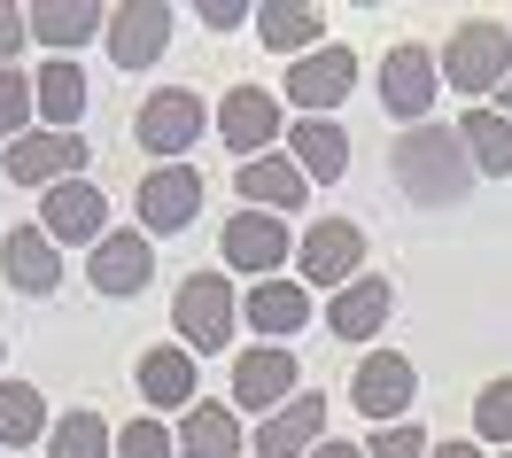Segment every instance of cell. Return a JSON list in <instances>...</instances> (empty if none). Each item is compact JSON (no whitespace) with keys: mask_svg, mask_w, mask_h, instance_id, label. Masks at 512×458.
Returning <instances> with one entry per match:
<instances>
[{"mask_svg":"<svg viewBox=\"0 0 512 458\" xmlns=\"http://www.w3.org/2000/svg\"><path fill=\"white\" fill-rule=\"evenodd\" d=\"M388 164H396V187L412 202H427V210H450V202L474 195V156H466L458 125H412Z\"/></svg>","mask_w":512,"mask_h":458,"instance_id":"6da1fadb","label":"cell"},{"mask_svg":"<svg viewBox=\"0 0 512 458\" xmlns=\"http://www.w3.org/2000/svg\"><path fill=\"white\" fill-rule=\"evenodd\" d=\"M443 78L474 101V109H481V94H505V86H512V32L497 24V16L458 24L450 47H443Z\"/></svg>","mask_w":512,"mask_h":458,"instance_id":"7a4b0ae2","label":"cell"},{"mask_svg":"<svg viewBox=\"0 0 512 458\" xmlns=\"http://www.w3.org/2000/svg\"><path fill=\"white\" fill-rule=\"evenodd\" d=\"M171 327H179V342H187L194 358H202V350H233L241 303H233V288H225V272H187V280H179Z\"/></svg>","mask_w":512,"mask_h":458,"instance_id":"3957f363","label":"cell"},{"mask_svg":"<svg viewBox=\"0 0 512 458\" xmlns=\"http://www.w3.org/2000/svg\"><path fill=\"white\" fill-rule=\"evenodd\" d=\"M202 132H210V109H202L194 86H156V94L132 109V140H140L156 164H179Z\"/></svg>","mask_w":512,"mask_h":458,"instance_id":"277c9868","label":"cell"},{"mask_svg":"<svg viewBox=\"0 0 512 458\" xmlns=\"http://www.w3.org/2000/svg\"><path fill=\"white\" fill-rule=\"evenodd\" d=\"M78 164H94V148L78 140V132H24V140H8V156H0V171L16 179V187H70V179H86Z\"/></svg>","mask_w":512,"mask_h":458,"instance_id":"5b68a950","label":"cell"},{"mask_svg":"<svg viewBox=\"0 0 512 458\" xmlns=\"http://www.w3.org/2000/svg\"><path fill=\"white\" fill-rule=\"evenodd\" d=\"M435 86H443V63L419 47V39H396L381 55V109L396 117V125L412 132L427 125V109H435Z\"/></svg>","mask_w":512,"mask_h":458,"instance_id":"8992f818","label":"cell"},{"mask_svg":"<svg viewBox=\"0 0 512 458\" xmlns=\"http://www.w3.org/2000/svg\"><path fill=\"white\" fill-rule=\"evenodd\" d=\"M132 210H140V233H148V241H156V233H187L194 218H202V171H194V164H156V171H140Z\"/></svg>","mask_w":512,"mask_h":458,"instance_id":"52a82bcc","label":"cell"},{"mask_svg":"<svg viewBox=\"0 0 512 458\" xmlns=\"http://www.w3.org/2000/svg\"><path fill=\"white\" fill-rule=\"evenodd\" d=\"M350 404L365 412V420L396 427V420L419 404V373H412V358H404V350H365V358H357V373H350Z\"/></svg>","mask_w":512,"mask_h":458,"instance_id":"ba28073f","label":"cell"},{"mask_svg":"<svg viewBox=\"0 0 512 458\" xmlns=\"http://www.w3.org/2000/svg\"><path fill=\"white\" fill-rule=\"evenodd\" d=\"M171 32H179V8H171V0H117V8H109V63L117 70L163 63Z\"/></svg>","mask_w":512,"mask_h":458,"instance_id":"9c48e42d","label":"cell"},{"mask_svg":"<svg viewBox=\"0 0 512 458\" xmlns=\"http://www.w3.org/2000/svg\"><path fill=\"white\" fill-rule=\"evenodd\" d=\"M357 264H365V226H350V218H319V226L295 241V272H303V288H350Z\"/></svg>","mask_w":512,"mask_h":458,"instance_id":"30bf717a","label":"cell"},{"mask_svg":"<svg viewBox=\"0 0 512 458\" xmlns=\"http://www.w3.org/2000/svg\"><path fill=\"white\" fill-rule=\"evenodd\" d=\"M39 233L55 241V249H70V241H86V249H101L109 241V195H101L94 179H70V187H55V195H39Z\"/></svg>","mask_w":512,"mask_h":458,"instance_id":"8fae6325","label":"cell"},{"mask_svg":"<svg viewBox=\"0 0 512 458\" xmlns=\"http://www.w3.org/2000/svg\"><path fill=\"white\" fill-rule=\"evenodd\" d=\"M218 249H225V272L272 280V272L288 264V218H272V210H233L218 226Z\"/></svg>","mask_w":512,"mask_h":458,"instance_id":"7c38bea8","label":"cell"},{"mask_svg":"<svg viewBox=\"0 0 512 458\" xmlns=\"http://www.w3.org/2000/svg\"><path fill=\"white\" fill-rule=\"evenodd\" d=\"M288 396H303L295 389V350L288 342H264V350H241V358H233V404H241V412H264V420H272Z\"/></svg>","mask_w":512,"mask_h":458,"instance_id":"4fadbf2b","label":"cell"},{"mask_svg":"<svg viewBox=\"0 0 512 458\" xmlns=\"http://www.w3.org/2000/svg\"><path fill=\"white\" fill-rule=\"evenodd\" d=\"M218 140L233 156H272V140H280V94H264V86H233L218 109Z\"/></svg>","mask_w":512,"mask_h":458,"instance_id":"5bb4252c","label":"cell"},{"mask_svg":"<svg viewBox=\"0 0 512 458\" xmlns=\"http://www.w3.org/2000/svg\"><path fill=\"white\" fill-rule=\"evenodd\" d=\"M86 280H94L101 295H140L148 280H156V241H148L140 226H117L94 257H86Z\"/></svg>","mask_w":512,"mask_h":458,"instance_id":"9a60e30c","label":"cell"},{"mask_svg":"<svg viewBox=\"0 0 512 458\" xmlns=\"http://www.w3.org/2000/svg\"><path fill=\"white\" fill-rule=\"evenodd\" d=\"M319 443H326V396L319 389L288 396L272 420L256 427V458H311Z\"/></svg>","mask_w":512,"mask_h":458,"instance_id":"2e32d148","label":"cell"},{"mask_svg":"<svg viewBox=\"0 0 512 458\" xmlns=\"http://www.w3.org/2000/svg\"><path fill=\"white\" fill-rule=\"evenodd\" d=\"M350 86H357L350 47H319V55L288 63V101H303V117H326L334 101H350Z\"/></svg>","mask_w":512,"mask_h":458,"instance_id":"e0dca14e","label":"cell"},{"mask_svg":"<svg viewBox=\"0 0 512 458\" xmlns=\"http://www.w3.org/2000/svg\"><path fill=\"white\" fill-rule=\"evenodd\" d=\"M388 311H396V280H381V272H357L350 288L326 303V327L342 334V342H373V334L388 327Z\"/></svg>","mask_w":512,"mask_h":458,"instance_id":"ac0fdd59","label":"cell"},{"mask_svg":"<svg viewBox=\"0 0 512 458\" xmlns=\"http://www.w3.org/2000/svg\"><path fill=\"white\" fill-rule=\"evenodd\" d=\"M233 187H241V202H249V210H272V218L303 210V195H311V179H303V164H295V156H256V164L233 171Z\"/></svg>","mask_w":512,"mask_h":458,"instance_id":"d6986e66","label":"cell"},{"mask_svg":"<svg viewBox=\"0 0 512 458\" xmlns=\"http://www.w3.org/2000/svg\"><path fill=\"white\" fill-rule=\"evenodd\" d=\"M0 272H8V288H24V295H55L63 288V249L39 226H16L0 241Z\"/></svg>","mask_w":512,"mask_h":458,"instance_id":"ffe728a7","label":"cell"},{"mask_svg":"<svg viewBox=\"0 0 512 458\" xmlns=\"http://www.w3.org/2000/svg\"><path fill=\"white\" fill-rule=\"evenodd\" d=\"M288 156L303 164L311 187H334V179L350 171V132L334 125V117H295L288 125Z\"/></svg>","mask_w":512,"mask_h":458,"instance_id":"44dd1931","label":"cell"},{"mask_svg":"<svg viewBox=\"0 0 512 458\" xmlns=\"http://www.w3.org/2000/svg\"><path fill=\"white\" fill-rule=\"evenodd\" d=\"M241 319H249L264 342H295V334L311 327V288H288V280H256L241 295Z\"/></svg>","mask_w":512,"mask_h":458,"instance_id":"7402d4cb","label":"cell"},{"mask_svg":"<svg viewBox=\"0 0 512 458\" xmlns=\"http://www.w3.org/2000/svg\"><path fill=\"white\" fill-rule=\"evenodd\" d=\"M24 16H32V39H47L55 55L86 47V39H109V8H94V0H39Z\"/></svg>","mask_w":512,"mask_h":458,"instance_id":"603a6c76","label":"cell"},{"mask_svg":"<svg viewBox=\"0 0 512 458\" xmlns=\"http://www.w3.org/2000/svg\"><path fill=\"white\" fill-rule=\"evenodd\" d=\"M32 94H39V125H47V132H78V117L94 109V101H86V70L70 63V55H55V63H39Z\"/></svg>","mask_w":512,"mask_h":458,"instance_id":"cb8c5ba5","label":"cell"},{"mask_svg":"<svg viewBox=\"0 0 512 458\" xmlns=\"http://www.w3.org/2000/svg\"><path fill=\"white\" fill-rule=\"evenodd\" d=\"M132 381L148 396V412H194V350H148L132 365Z\"/></svg>","mask_w":512,"mask_h":458,"instance_id":"d4e9b609","label":"cell"},{"mask_svg":"<svg viewBox=\"0 0 512 458\" xmlns=\"http://www.w3.org/2000/svg\"><path fill=\"white\" fill-rule=\"evenodd\" d=\"M319 32H326V16L319 8H303V0H264L256 8V39L272 47V55H319Z\"/></svg>","mask_w":512,"mask_h":458,"instance_id":"484cf974","label":"cell"},{"mask_svg":"<svg viewBox=\"0 0 512 458\" xmlns=\"http://www.w3.org/2000/svg\"><path fill=\"white\" fill-rule=\"evenodd\" d=\"M458 140H466V156H474L481 179H512V117L505 109H466V117H458Z\"/></svg>","mask_w":512,"mask_h":458,"instance_id":"4316f807","label":"cell"},{"mask_svg":"<svg viewBox=\"0 0 512 458\" xmlns=\"http://www.w3.org/2000/svg\"><path fill=\"white\" fill-rule=\"evenodd\" d=\"M179 451L187 458H241L249 435H241V420H233L225 404H194L187 420H179Z\"/></svg>","mask_w":512,"mask_h":458,"instance_id":"83f0119b","label":"cell"},{"mask_svg":"<svg viewBox=\"0 0 512 458\" xmlns=\"http://www.w3.org/2000/svg\"><path fill=\"white\" fill-rule=\"evenodd\" d=\"M47 458H117V427L101 412H63L47 427Z\"/></svg>","mask_w":512,"mask_h":458,"instance_id":"f1b7e54d","label":"cell"},{"mask_svg":"<svg viewBox=\"0 0 512 458\" xmlns=\"http://www.w3.org/2000/svg\"><path fill=\"white\" fill-rule=\"evenodd\" d=\"M39 427H47V396L32 381H0V443L24 451V443H39Z\"/></svg>","mask_w":512,"mask_h":458,"instance_id":"f546056e","label":"cell"},{"mask_svg":"<svg viewBox=\"0 0 512 458\" xmlns=\"http://www.w3.org/2000/svg\"><path fill=\"white\" fill-rule=\"evenodd\" d=\"M474 435H481V443H497V451H512V373L474 396Z\"/></svg>","mask_w":512,"mask_h":458,"instance_id":"4dcf8cb0","label":"cell"},{"mask_svg":"<svg viewBox=\"0 0 512 458\" xmlns=\"http://www.w3.org/2000/svg\"><path fill=\"white\" fill-rule=\"evenodd\" d=\"M39 117V94H32V78L24 70H0V140H24Z\"/></svg>","mask_w":512,"mask_h":458,"instance_id":"1f68e13d","label":"cell"},{"mask_svg":"<svg viewBox=\"0 0 512 458\" xmlns=\"http://www.w3.org/2000/svg\"><path fill=\"white\" fill-rule=\"evenodd\" d=\"M171 451H179V435H171L156 412H148V420H125V427H117V458H171Z\"/></svg>","mask_w":512,"mask_h":458,"instance_id":"d6a6232c","label":"cell"},{"mask_svg":"<svg viewBox=\"0 0 512 458\" xmlns=\"http://www.w3.org/2000/svg\"><path fill=\"white\" fill-rule=\"evenodd\" d=\"M365 458H435V443H427L419 420H396V427H381V435L365 443Z\"/></svg>","mask_w":512,"mask_h":458,"instance_id":"836d02e7","label":"cell"},{"mask_svg":"<svg viewBox=\"0 0 512 458\" xmlns=\"http://www.w3.org/2000/svg\"><path fill=\"white\" fill-rule=\"evenodd\" d=\"M24 39H32V16L0 0V70H16V55H24Z\"/></svg>","mask_w":512,"mask_h":458,"instance_id":"e575fe53","label":"cell"},{"mask_svg":"<svg viewBox=\"0 0 512 458\" xmlns=\"http://www.w3.org/2000/svg\"><path fill=\"white\" fill-rule=\"evenodd\" d=\"M194 16L210 24V32H233V24H256L249 0H194Z\"/></svg>","mask_w":512,"mask_h":458,"instance_id":"d590c367","label":"cell"},{"mask_svg":"<svg viewBox=\"0 0 512 458\" xmlns=\"http://www.w3.org/2000/svg\"><path fill=\"white\" fill-rule=\"evenodd\" d=\"M311 458H365V451H357V443H334V435H326V443H319Z\"/></svg>","mask_w":512,"mask_h":458,"instance_id":"8d00e7d4","label":"cell"},{"mask_svg":"<svg viewBox=\"0 0 512 458\" xmlns=\"http://www.w3.org/2000/svg\"><path fill=\"white\" fill-rule=\"evenodd\" d=\"M435 458H481L474 443H435Z\"/></svg>","mask_w":512,"mask_h":458,"instance_id":"74e56055","label":"cell"},{"mask_svg":"<svg viewBox=\"0 0 512 458\" xmlns=\"http://www.w3.org/2000/svg\"><path fill=\"white\" fill-rule=\"evenodd\" d=\"M497 101H505V117H512V86H505V94H497Z\"/></svg>","mask_w":512,"mask_h":458,"instance_id":"f35d334b","label":"cell"},{"mask_svg":"<svg viewBox=\"0 0 512 458\" xmlns=\"http://www.w3.org/2000/svg\"><path fill=\"white\" fill-rule=\"evenodd\" d=\"M0 358H8V342H0Z\"/></svg>","mask_w":512,"mask_h":458,"instance_id":"ab89813d","label":"cell"},{"mask_svg":"<svg viewBox=\"0 0 512 458\" xmlns=\"http://www.w3.org/2000/svg\"><path fill=\"white\" fill-rule=\"evenodd\" d=\"M497 458H512V451H497Z\"/></svg>","mask_w":512,"mask_h":458,"instance_id":"60d3db41","label":"cell"}]
</instances>
